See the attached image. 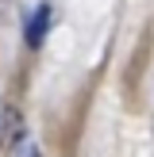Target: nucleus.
Returning a JSON list of instances; mask_svg holds the SVG:
<instances>
[{
  "label": "nucleus",
  "mask_w": 154,
  "mask_h": 157,
  "mask_svg": "<svg viewBox=\"0 0 154 157\" xmlns=\"http://www.w3.org/2000/svg\"><path fill=\"white\" fill-rule=\"evenodd\" d=\"M23 142V115L12 104L0 107V150H15Z\"/></svg>",
  "instance_id": "obj_1"
},
{
  "label": "nucleus",
  "mask_w": 154,
  "mask_h": 157,
  "mask_svg": "<svg viewBox=\"0 0 154 157\" xmlns=\"http://www.w3.org/2000/svg\"><path fill=\"white\" fill-rule=\"evenodd\" d=\"M50 23H54V8H50V4H38L35 15L27 19V31H23V38H27L31 50H35V46H43V38H46V31H50Z\"/></svg>",
  "instance_id": "obj_2"
}]
</instances>
